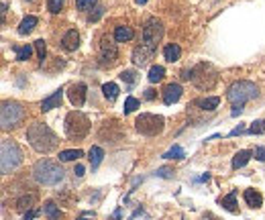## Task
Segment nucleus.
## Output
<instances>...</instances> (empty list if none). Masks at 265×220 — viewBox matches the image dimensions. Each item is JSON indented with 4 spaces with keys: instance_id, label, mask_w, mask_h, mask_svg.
I'll return each instance as SVG.
<instances>
[{
    "instance_id": "nucleus-20",
    "label": "nucleus",
    "mask_w": 265,
    "mask_h": 220,
    "mask_svg": "<svg viewBox=\"0 0 265 220\" xmlns=\"http://www.w3.org/2000/svg\"><path fill=\"white\" fill-rule=\"evenodd\" d=\"M43 214H45L49 220H59L61 218V210L55 202H45V206H43Z\"/></svg>"
},
{
    "instance_id": "nucleus-39",
    "label": "nucleus",
    "mask_w": 265,
    "mask_h": 220,
    "mask_svg": "<svg viewBox=\"0 0 265 220\" xmlns=\"http://www.w3.org/2000/svg\"><path fill=\"white\" fill-rule=\"evenodd\" d=\"M145 98L153 100V98H155V90H151V88H149V90H145Z\"/></svg>"
},
{
    "instance_id": "nucleus-14",
    "label": "nucleus",
    "mask_w": 265,
    "mask_h": 220,
    "mask_svg": "<svg viewBox=\"0 0 265 220\" xmlns=\"http://www.w3.org/2000/svg\"><path fill=\"white\" fill-rule=\"evenodd\" d=\"M182 98V86L180 84H167L163 88V102L165 104H173Z\"/></svg>"
},
{
    "instance_id": "nucleus-16",
    "label": "nucleus",
    "mask_w": 265,
    "mask_h": 220,
    "mask_svg": "<svg viewBox=\"0 0 265 220\" xmlns=\"http://www.w3.org/2000/svg\"><path fill=\"white\" fill-rule=\"evenodd\" d=\"M243 198H245L247 206H251V208H259V206L263 204V196H261L257 190H245Z\"/></svg>"
},
{
    "instance_id": "nucleus-10",
    "label": "nucleus",
    "mask_w": 265,
    "mask_h": 220,
    "mask_svg": "<svg viewBox=\"0 0 265 220\" xmlns=\"http://www.w3.org/2000/svg\"><path fill=\"white\" fill-rule=\"evenodd\" d=\"M119 57V51H117V43H113L110 37H102L100 39V59H102V65H113Z\"/></svg>"
},
{
    "instance_id": "nucleus-4",
    "label": "nucleus",
    "mask_w": 265,
    "mask_h": 220,
    "mask_svg": "<svg viewBox=\"0 0 265 220\" xmlns=\"http://www.w3.org/2000/svg\"><path fill=\"white\" fill-rule=\"evenodd\" d=\"M259 96V88L253 84V82H247V80H241V82H235L229 92H227V98L231 100L233 106H243L249 100H255Z\"/></svg>"
},
{
    "instance_id": "nucleus-22",
    "label": "nucleus",
    "mask_w": 265,
    "mask_h": 220,
    "mask_svg": "<svg viewBox=\"0 0 265 220\" xmlns=\"http://www.w3.org/2000/svg\"><path fill=\"white\" fill-rule=\"evenodd\" d=\"M132 29L131 27H117V31H115V41L117 43H125V41H131L132 39Z\"/></svg>"
},
{
    "instance_id": "nucleus-41",
    "label": "nucleus",
    "mask_w": 265,
    "mask_h": 220,
    "mask_svg": "<svg viewBox=\"0 0 265 220\" xmlns=\"http://www.w3.org/2000/svg\"><path fill=\"white\" fill-rule=\"evenodd\" d=\"M241 112H243V106H233V112H231L233 116H239Z\"/></svg>"
},
{
    "instance_id": "nucleus-2",
    "label": "nucleus",
    "mask_w": 265,
    "mask_h": 220,
    "mask_svg": "<svg viewBox=\"0 0 265 220\" xmlns=\"http://www.w3.org/2000/svg\"><path fill=\"white\" fill-rule=\"evenodd\" d=\"M33 178L43 186H55L63 180V169L51 159H41L33 167Z\"/></svg>"
},
{
    "instance_id": "nucleus-8",
    "label": "nucleus",
    "mask_w": 265,
    "mask_h": 220,
    "mask_svg": "<svg viewBox=\"0 0 265 220\" xmlns=\"http://www.w3.org/2000/svg\"><path fill=\"white\" fill-rule=\"evenodd\" d=\"M135 126H137V130H139L141 135H145V137H155V135H159L161 130H163L165 118L159 116V114H147L145 112V114H141L137 118Z\"/></svg>"
},
{
    "instance_id": "nucleus-48",
    "label": "nucleus",
    "mask_w": 265,
    "mask_h": 220,
    "mask_svg": "<svg viewBox=\"0 0 265 220\" xmlns=\"http://www.w3.org/2000/svg\"><path fill=\"white\" fill-rule=\"evenodd\" d=\"M29 2H31V0H29Z\"/></svg>"
},
{
    "instance_id": "nucleus-25",
    "label": "nucleus",
    "mask_w": 265,
    "mask_h": 220,
    "mask_svg": "<svg viewBox=\"0 0 265 220\" xmlns=\"http://www.w3.org/2000/svg\"><path fill=\"white\" fill-rule=\"evenodd\" d=\"M102 92H104V98L106 100H117V96H119V86L115 82H108V84L102 86Z\"/></svg>"
},
{
    "instance_id": "nucleus-45",
    "label": "nucleus",
    "mask_w": 265,
    "mask_h": 220,
    "mask_svg": "<svg viewBox=\"0 0 265 220\" xmlns=\"http://www.w3.org/2000/svg\"><path fill=\"white\" fill-rule=\"evenodd\" d=\"M202 218H206V220H218V218H216L214 214H210V212H206V214H204Z\"/></svg>"
},
{
    "instance_id": "nucleus-13",
    "label": "nucleus",
    "mask_w": 265,
    "mask_h": 220,
    "mask_svg": "<svg viewBox=\"0 0 265 220\" xmlns=\"http://www.w3.org/2000/svg\"><path fill=\"white\" fill-rule=\"evenodd\" d=\"M61 47H63L65 51H76V49L80 47V33H78L76 29L68 31V33L63 35V39H61Z\"/></svg>"
},
{
    "instance_id": "nucleus-24",
    "label": "nucleus",
    "mask_w": 265,
    "mask_h": 220,
    "mask_svg": "<svg viewBox=\"0 0 265 220\" xmlns=\"http://www.w3.org/2000/svg\"><path fill=\"white\" fill-rule=\"evenodd\" d=\"M163 76H165V68H163V65H153V68L149 70V82H151V84L161 82Z\"/></svg>"
},
{
    "instance_id": "nucleus-40",
    "label": "nucleus",
    "mask_w": 265,
    "mask_h": 220,
    "mask_svg": "<svg viewBox=\"0 0 265 220\" xmlns=\"http://www.w3.org/2000/svg\"><path fill=\"white\" fill-rule=\"evenodd\" d=\"M74 173L78 175V178H82V175H84V165H76V169H74Z\"/></svg>"
},
{
    "instance_id": "nucleus-44",
    "label": "nucleus",
    "mask_w": 265,
    "mask_h": 220,
    "mask_svg": "<svg viewBox=\"0 0 265 220\" xmlns=\"http://www.w3.org/2000/svg\"><path fill=\"white\" fill-rule=\"evenodd\" d=\"M33 216H35V212H33V210H29V212L25 214V218H23V220H33Z\"/></svg>"
},
{
    "instance_id": "nucleus-6",
    "label": "nucleus",
    "mask_w": 265,
    "mask_h": 220,
    "mask_svg": "<svg viewBox=\"0 0 265 220\" xmlns=\"http://www.w3.org/2000/svg\"><path fill=\"white\" fill-rule=\"evenodd\" d=\"M90 133V118H88L80 110H72V112L65 116V135L74 141L84 139Z\"/></svg>"
},
{
    "instance_id": "nucleus-43",
    "label": "nucleus",
    "mask_w": 265,
    "mask_h": 220,
    "mask_svg": "<svg viewBox=\"0 0 265 220\" xmlns=\"http://www.w3.org/2000/svg\"><path fill=\"white\" fill-rule=\"evenodd\" d=\"M243 130H245V128H243V126H237V128H233V130H231V137H235V135H241Z\"/></svg>"
},
{
    "instance_id": "nucleus-18",
    "label": "nucleus",
    "mask_w": 265,
    "mask_h": 220,
    "mask_svg": "<svg viewBox=\"0 0 265 220\" xmlns=\"http://www.w3.org/2000/svg\"><path fill=\"white\" fill-rule=\"evenodd\" d=\"M251 155H255L253 151H239L237 155L233 157V169H239L243 165H247V161L251 159Z\"/></svg>"
},
{
    "instance_id": "nucleus-35",
    "label": "nucleus",
    "mask_w": 265,
    "mask_h": 220,
    "mask_svg": "<svg viewBox=\"0 0 265 220\" xmlns=\"http://www.w3.org/2000/svg\"><path fill=\"white\" fill-rule=\"evenodd\" d=\"M94 4H96V0H76L78 10H90Z\"/></svg>"
},
{
    "instance_id": "nucleus-42",
    "label": "nucleus",
    "mask_w": 265,
    "mask_h": 220,
    "mask_svg": "<svg viewBox=\"0 0 265 220\" xmlns=\"http://www.w3.org/2000/svg\"><path fill=\"white\" fill-rule=\"evenodd\" d=\"M100 16H102V8H98V10L94 12V14H90V20H98Z\"/></svg>"
},
{
    "instance_id": "nucleus-21",
    "label": "nucleus",
    "mask_w": 265,
    "mask_h": 220,
    "mask_svg": "<svg viewBox=\"0 0 265 220\" xmlns=\"http://www.w3.org/2000/svg\"><path fill=\"white\" fill-rule=\"evenodd\" d=\"M37 23H39L37 16H25L23 23H20V27H18V33H20V35H29V33L37 27Z\"/></svg>"
},
{
    "instance_id": "nucleus-7",
    "label": "nucleus",
    "mask_w": 265,
    "mask_h": 220,
    "mask_svg": "<svg viewBox=\"0 0 265 220\" xmlns=\"http://www.w3.org/2000/svg\"><path fill=\"white\" fill-rule=\"evenodd\" d=\"M27 112H25V108L20 106L18 102H2V108H0V124H2L4 130L8 128H14L18 126L20 122L25 120Z\"/></svg>"
},
{
    "instance_id": "nucleus-36",
    "label": "nucleus",
    "mask_w": 265,
    "mask_h": 220,
    "mask_svg": "<svg viewBox=\"0 0 265 220\" xmlns=\"http://www.w3.org/2000/svg\"><path fill=\"white\" fill-rule=\"evenodd\" d=\"M121 80L127 82V84H135V82H137V74H135V72H131V70H127V72L121 74Z\"/></svg>"
},
{
    "instance_id": "nucleus-17",
    "label": "nucleus",
    "mask_w": 265,
    "mask_h": 220,
    "mask_svg": "<svg viewBox=\"0 0 265 220\" xmlns=\"http://www.w3.org/2000/svg\"><path fill=\"white\" fill-rule=\"evenodd\" d=\"M35 202H37V196L35 194H27V196H23V198H18V200H16V210L18 212H27V210L33 208Z\"/></svg>"
},
{
    "instance_id": "nucleus-46",
    "label": "nucleus",
    "mask_w": 265,
    "mask_h": 220,
    "mask_svg": "<svg viewBox=\"0 0 265 220\" xmlns=\"http://www.w3.org/2000/svg\"><path fill=\"white\" fill-rule=\"evenodd\" d=\"M145 2H147V0H137V4H139V6H141V4H145Z\"/></svg>"
},
{
    "instance_id": "nucleus-3",
    "label": "nucleus",
    "mask_w": 265,
    "mask_h": 220,
    "mask_svg": "<svg viewBox=\"0 0 265 220\" xmlns=\"http://www.w3.org/2000/svg\"><path fill=\"white\" fill-rule=\"evenodd\" d=\"M190 80H192V84L198 88V90L208 92L218 84V72H216V68L212 63H204L202 61L192 70V78Z\"/></svg>"
},
{
    "instance_id": "nucleus-33",
    "label": "nucleus",
    "mask_w": 265,
    "mask_h": 220,
    "mask_svg": "<svg viewBox=\"0 0 265 220\" xmlns=\"http://www.w3.org/2000/svg\"><path fill=\"white\" fill-rule=\"evenodd\" d=\"M35 49H37V55H39L41 61L45 59V55H47V45H45V41H43V39H37V41H35Z\"/></svg>"
},
{
    "instance_id": "nucleus-31",
    "label": "nucleus",
    "mask_w": 265,
    "mask_h": 220,
    "mask_svg": "<svg viewBox=\"0 0 265 220\" xmlns=\"http://www.w3.org/2000/svg\"><path fill=\"white\" fill-rule=\"evenodd\" d=\"M31 53H33V47H31V45L18 47V49H16V59H18V61H27V59L31 57Z\"/></svg>"
},
{
    "instance_id": "nucleus-32",
    "label": "nucleus",
    "mask_w": 265,
    "mask_h": 220,
    "mask_svg": "<svg viewBox=\"0 0 265 220\" xmlns=\"http://www.w3.org/2000/svg\"><path fill=\"white\" fill-rule=\"evenodd\" d=\"M265 133V120H255L249 126V135H261Z\"/></svg>"
},
{
    "instance_id": "nucleus-26",
    "label": "nucleus",
    "mask_w": 265,
    "mask_h": 220,
    "mask_svg": "<svg viewBox=\"0 0 265 220\" xmlns=\"http://www.w3.org/2000/svg\"><path fill=\"white\" fill-rule=\"evenodd\" d=\"M88 155H90V165H92V169H96V167L102 163L104 151H102L100 147H92V149H90V153H88Z\"/></svg>"
},
{
    "instance_id": "nucleus-23",
    "label": "nucleus",
    "mask_w": 265,
    "mask_h": 220,
    "mask_svg": "<svg viewBox=\"0 0 265 220\" xmlns=\"http://www.w3.org/2000/svg\"><path fill=\"white\" fill-rule=\"evenodd\" d=\"M80 157H84V151H80V149H68V151L59 153V161H76Z\"/></svg>"
},
{
    "instance_id": "nucleus-30",
    "label": "nucleus",
    "mask_w": 265,
    "mask_h": 220,
    "mask_svg": "<svg viewBox=\"0 0 265 220\" xmlns=\"http://www.w3.org/2000/svg\"><path fill=\"white\" fill-rule=\"evenodd\" d=\"M137 108H139V100H137V98L129 96V98L125 100V114H131V112H135Z\"/></svg>"
},
{
    "instance_id": "nucleus-9",
    "label": "nucleus",
    "mask_w": 265,
    "mask_h": 220,
    "mask_svg": "<svg viewBox=\"0 0 265 220\" xmlns=\"http://www.w3.org/2000/svg\"><path fill=\"white\" fill-rule=\"evenodd\" d=\"M161 39H163V25H161V20H157V18L145 20V25H143V43L155 47Z\"/></svg>"
},
{
    "instance_id": "nucleus-12",
    "label": "nucleus",
    "mask_w": 265,
    "mask_h": 220,
    "mask_svg": "<svg viewBox=\"0 0 265 220\" xmlns=\"http://www.w3.org/2000/svg\"><path fill=\"white\" fill-rule=\"evenodd\" d=\"M86 84H82V82H78V84H72L70 86V92H68V98H70V102L76 106V108H80V106H84V102H86Z\"/></svg>"
},
{
    "instance_id": "nucleus-34",
    "label": "nucleus",
    "mask_w": 265,
    "mask_h": 220,
    "mask_svg": "<svg viewBox=\"0 0 265 220\" xmlns=\"http://www.w3.org/2000/svg\"><path fill=\"white\" fill-rule=\"evenodd\" d=\"M61 8H63V0H47V10L51 14L61 12Z\"/></svg>"
},
{
    "instance_id": "nucleus-27",
    "label": "nucleus",
    "mask_w": 265,
    "mask_h": 220,
    "mask_svg": "<svg viewBox=\"0 0 265 220\" xmlns=\"http://www.w3.org/2000/svg\"><path fill=\"white\" fill-rule=\"evenodd\" d=\"M220 204H223L229 212H237V192L229 194L227 198H220Z\"/></svg>"
},
{
    "instance_id": "nucleus-47",
    "label": "nucleus",
    "mask_w": 265,
    "mask_h": 220,
    "mask_svg": "<svg viewBox=\"0 0 265 220\" xmlns=\"http://www.w3.org/2000/svg\"><path fill=\"white\" fill-rule=\"evenodd\" d=\"M78 220H88V218H78Z\"/></svg>"
},
{
    "instance_id": "nucleus-29",
    "label": "nucleus",
    "mask_w": 265,
    "mask_h": 220,
    "mask_svg": "<svg viewBox=\"0 0 265 220\" xmlns=\"http://www.w3.org/2000/svg\"><path fill=\"white\" fill-rule=\"evenodd\" d=\"M186 157V153H184V149L180 147V145H175V147H171L165 155H163V159H184Z\"/></svg>"
},
{
    "instance_id": "nucleus-38",
    "label": "nucleus",
    "mask_w": 265,
    "mask_h": 220,
    "mask_svg": "<svg viewBox=\"0 0 265 220\" xmlns=\"http://www.w3.org/2000/svg\"><path fill=\"white\" fill-rule=\"evenodd\" d=\"M255 159L265 161V147H257V149H255Z\"/></svg>"
},
{
    "instance_id": "nucleus-1",
    "label": "nucleus",
    "mask_w": 265,
    "mask_h": 220,
    "mask_svg": "<svg viewBox=\"0 0 265 220\" xmlns=\"http://www.w3.org/2000/svg\"><path fill=\"white\" fill-rule=\"evenodd\" d=\"M27 139L31 143V147L39 153H49L57 147V135L53 133V130L47 126V124H43V122H35L27 128Z\"/></svg>"
},
{
    "instance_id": "nucleus-11",
    "label": "nucleus",
    "mask_w": 265,
    "mask_h": 220,
    "mask_svg": "<svg viewBox=\"0 0 265 220\" xmlns=\"http://www.w3.org/2000/svg\"><path fill=\"white\" fill-rule=\"evenodd\" d=\"M153 53H155V47L153 45H147V43H141V45H137L135 49H132V63L135 65H145Z\"/></svg>"
},
{
    "instance_id": "nucleus-28",
    "label": "nucleus",
    "mask_w": 265,
    "mask_h": 220,
    "mask_svg": "<svg viewBox=\"0 0 265 220\" xmlns=\"http://www.w3.org/2000/svg\"><path fill=\"white\" fill-rule=\"evenodd\" d=\"M220 98L218 96H212V98H204V100H196L198 106H202V110H214L218 106Z\"/></svg>"
},
{
    "instance_id": "nucleus-19",
    "label": "nucleus",
    "mask_w": 265,
    "mask_h": 220,
    "mask_svg": "<svg viewBox=\"0 0 265 220\" xmlns=\"http://www.w3.org/2000/svg\"><path fill=\"white\" fill-rule=\"evenodd\" d=\"M163 57L167 59V61H178L180 57H182V49H180V45H175V43H171V45H167L165 49H163Z\"/></svg>"
},
{
    "instance_id": "nucleus-37",
    "label": "nucleus",
    "mask_w": 265,
    "mask_h": 220,
    "mask_svg": "<svg viewBox=\"0 0 265 220\" xmlns=\"http://www.w3.org/2000/svg\"><path fill=\"white\" fill-rule=\"evenodd\" d=\"M155 175H159V178H171V175H173V169H169V167H159V169L155 171Z\"/></svg>"
},
{
    "instance_id": "nucleus-15",
    "label": "nucleus",
    "mask_w": 265,
    "mask_h": 220,
    "mask_svg": "<svg viewBox=\"0 0 265 220\" xmlns=\"http://www.w3.org/2000/svg\"><path fill=\"white\" fill-rule=\"evenodd\" d=\"M61 100H63V90L59 88L57 92H53L49 98H45L41 102V110H43V112H49V110H53V108H59Z\"/></svg>"
},
{
    "instance_id": "nucleus-5",
    "label": "nucleus",
    "mask_w": 265,
    "mask_h": 220,
    "mask_svg": "<svg viewBox=\"0 0 265 220\" xmlns=\"http://www.w3.org/2000/svg\"><path fill=\"white\" fill-rule=\"evenodd\" d=\"M20 163H23V151H20V147L14 141L4 139L2 145H0V169H2V173H10Z\"/></svg>"
}]
</instances>
